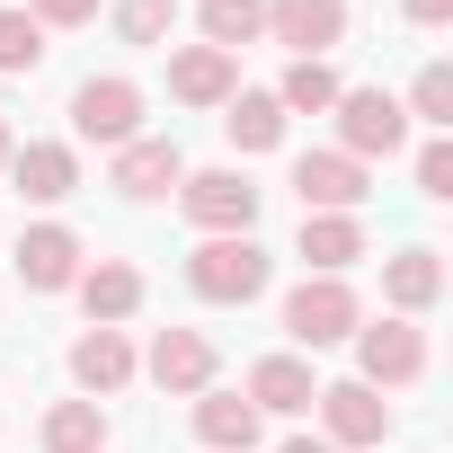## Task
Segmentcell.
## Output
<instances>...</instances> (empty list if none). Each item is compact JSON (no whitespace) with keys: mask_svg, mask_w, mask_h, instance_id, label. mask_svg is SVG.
Wrapping results in <instances>:
<instances>
[{"mask_svg":"<svg viewBox=\"0 0 453 453\" xmlns=\"http://www.w3.org/2000/svg\"><path fill=\"white\" fill-rule=\"evenodd\" d=\"M187 285H196L204 303H258V294H267V250H258L250 232H222V241H204V250L187 258Z\"/></svg>","mask_w":453,"mask_h":453,"instance_id":"6da1fadb","label":"cell"},{"mask_svg":"<svg viewBox=\"0 0 453 453\" xmlns=\"http://www.w3.org/2000/svg\"><path fill=\"white\" fill-rule=\"evenodd\" d=\"M285 329H294L303 347H338V338H356V294H347L338 276H303V285L285 294Z\"/></svg>","mask_w":453,"mask_h":453,"instance_id":"7a4b0ae2","label":"cell"},{"mask_svg":"<svg viewBox=\"0 0 453 453\" xmlns=\"http://www.w3.org/2000/svg\"><path fill=\"white\" fill-rule=\"evenodd\" d=\"M338 134H347V160H391L400 142H409V116H400V98H382V89H338Z\"/></svg>","mask_w":453,"mask_h":453,"instance_id":"3957f363","label":"cell"},{"mask_svg":"<svg viewBox=\"0 0 453 453\" xmlns=\"http://www.w3.org/2000/svg\"><path fill=\"white\" fill-rule=\"evenodd\" d=\"M178 196H187V222H204L213 241H222V232H250V222H258V187H250L241 169H204V178H187Z\"/></svg>","mask_w":453,"mask_h":453,"instance_id":"277c9868","label":"cell"},{"mask_svg":"<svg viewBox=\"0 0 453 453\" xmlns=\"http://www.w3.org/2000/svg\"><path fill=\"white\" fill-rule=\"evenodd\" d=\"M294 196H303V213H356V204H365V160H347V151H303V160H294Z\"/></svg>","mask_w":453,"mask_h":453,"instance_id":"5b68a950","label":"cell"},{"mask_svg":"<svg viewBox=\"0 0 453 453\" xmlns=\"http://www.w3.org/2000/svg\"><path fill=\"white\" fill-rule=\"evenodd\" d=\"M356 382H418L426 373V338L409 329V320H373V329H356Z\"/></svg>","mask_w":453,"mask_h":453,"instance_id":"8992f818","label":"cell"},{"mask_svg":"<svg viewBox=\"0 0 453 453\" xmlns=\"http://www.w3.org/2000/svg\"><path fill=\"white\" fill-rule=\"evenodd\" d=\"M267 27H276V45H294L303 63H320L347 36V0H267Z\"/></svg>","mask_w":453,"mask_h":453,"instance_id":"52a82bcc","label":"cell"},{"mask_svg":"<svg viewBox=\"0 0 453 453\" xmlns=\"http://www.w3.org/2000/svg\"><path fill=\"white\" fill-rule=\"evenodd\" d=\"M19 285H36V294L81 285V241L63 232V222H36V232L19 241Z\"/></svg>","mask_w":453,"mask_h":453,"instance_id":"ba28073f","label":"cell"},{"mask_svg":"<svg viewBox=\"0 0 453 453\" xmlns=\"http://www.w3.org/2000/svg\"><path fill=\"white\" fill-rule=\"evenodd\" d=\"M134 116H142V89H134V81H81V98H72V125H81L89 142H125Z\"/></svg>","mask_w":453,"mask_h":453,"instance_id":"9c48e42d","label":"cell"},{"mask_svg":"<svg viewBox=\"0 0 453 453\" xmlns=\"http://www.w3.org/2000/svg\"><path fill=\"white\" fill-rule=\"evenodd\" d=\"M320 418H329V444H382L391 435V409L373 400V382H329Z\"/></svg>","mask_w":453,"mask_h":453,"instance_id":"30bf717a","label":"cell"},{"mask_svg":"<svg viewBox=\"0 0 453 453\" xmlns=\"http://www.w3.org/2000/svg\"><path fill=\"white\" fill-rule=\"evenodd\" d=\"M151 382L160 391H204L213 382V338L204 329H160L151 338Z\"/></svg>","mask_w":453,"mask_h":453,"instance_id":"8fae6325","label":"cell"},{"mask_svg":"<svg viewBox=\"0 0 453 453\" xmlns=\"http://www.w3.org/2000/svg\"><path fill=\"white\" fill-rule=\"evenodd\" d=\"M169 89H178L187 107H222V98L241 89V63H232V54H213V45H187V54L169 63Z\"/></svg>","mask_w":453,"mask_h":453,"instance_id":"7c38bea8","label":"cell"},{"mask_svg":"<svg viewBox=\"0 0 453 453\" xmlns=\"http://www.w3.org/2000/svg\"><path fill=\"white\" fill-rule=\"evenodd\" d=\"M311 400H320V382H311L303 356H267V365H250V409L294 418V409H311Z\"/></svg>","mask_w":453,"mask_h":453,"instance_id":"4fadbf2b","label":"cell"},{"mask_svg":"<svg viewBox=\"0 0 453 453\" xmlns=\"http://www.w3.org/2000/svg\"><path fill=\"white\" fill-rule=\"evenodd\" d=\"M19 160V196L27 204H63L72 187H81V160L63 151V142H27V151H10Z\"/></svg>","mask_w":453,"mask_h":453,"instance_id":"5bb4252c","label":"cell"},{"mask_svg":"<svg viewBox=\"0 0 453 453\" xmlns=\"http://www.w3.org/2000/svg\"><path fill=\"white\" fill-rule=\"evenodd\" d=\"M196 435H204L213 453H250V444H258V409H250L241 391H204V400H196Z\"/></svg>","mask_w":453,"mask_h":453,"instance_id":"9a60e30c","label":"cell"},{"mask_svg":"<svg viewBox=\"0 0 453 453\" xmlns=\"http://www.w3.org/2000/svg\"><path fill=\"white\" fill-rule=\"evenodd\" d=\"M72 382H81V391H125V382H134V347H125L116 329H89V338L72 347Z\"/></svg>","mask_w":453,"mask_h":453,"instance_id":"2e32d148","label":"cell"},{"mask_svg":"<svg viewBox=\"0 0 453 453\" xmlns=\"http://www.w3.org/2000/svg\"><path fill=\"white\" fill-rule=\"evenodd\" d=\"M303 258H311L320 276L356 267V258H365V232H356V213H303Z\"/></svg>","mask_w":453,"mask_h":453,"instance_id":"e0dca14e","label":"cell"},{"mask_svg":"<svg viewBox=\"0 0 453 453\" xmlns=\"http://www.w3.org/2000/svg\"><path fill=\"white\" fill-rule=\"evenodd\" d=\"M222 107H232V116H222V134H232L241 151H276V142H285V107H276L267 89H232Z\"/></svg>","mask_w":453,"mask_h":453,"instance_id":"ac0fdd59","label":"cell"},{"mask_svg":"<svg viewBox=\"0 0 453 453\" xmlns=\"http://www.w3.org/2000/svg\"><path fill=\"white\" fill-rule=\"evenodd\" d=\"M187 169H178V142H125L116 151V187L125 196H169Z\"/></svg>","mask_w":453,"mask_h":453,"instance_id":"d6986e66","label":"cell"},{"mask_svg":"<svg viewBox=\"0 0 453 453\" xmlns=\"http://www.w3.org/2000/svg\"><path fill=\"white\" fill-rule=\"evenodd\" d=\"M382 294H391L400 311H426V303L444 294V267H435V250H400V258L382 267Z\"/></svg>","mask_w":453,"mask_h":453,"instance_id":"ffe728a7","label":"cell"},{"mask_svg":"<svg viewBox=\"0 0 453 453\" xmlns=\"http://www.w3.org/2000/svg\"><path fill=\"white\" fill-rule=\"evenodd\" d=\"M81 303H89V320H98V329H107V320H125V311H134V303H142V276H134V267H116V258H107V267H89V276H81Z\"/></svg>","mask_w":453,"mask_h":453,"instance_id":"44dd1931","label":"cell"},{"mask_svg":"<svg viewBox=\"0 0 453 453\" xmlns=\"http://www.w3.org/2000/svg\"><path fill=\"white\" fill-rule=\"evenodd\" d=\"M98 444H107L98 400H63V409L45 418V453H98Z\"/></svg>","mask_w":453,"mask_h":453,"instance_id":"7402d4cb","label":"cell"},{"mask_svg":"<svg viewBox=\"0 0 453 453\" xmlns=\"http://www.w3.org/2000/svg\"><path fill=\"white\" fill-rule=\"evenodd\" d=\"M258 27H267V0H204V36H213V54H241Z\"/></svg>","mask_w":453,"mask_h":453,"instance_id":"603a6c76","label":"cell"},{"mask_svg":"<svg viewBox=\"0 0 453 453\" xmlns=\"http://www.w3.org/2000/svg\"><path fill=\"white\" fill-rule=\"evenodd\" d=\"M276 107H303V116L338 107V72H329V63H294V72H285V89H276Z\"/></svg>","mask_w":453,"mask_h":453,"instance_id":"cb8c5ba5","label":"cell"},{"mask_svg":"<svg viewBox=\"0 0 453 453\" xmlns=\"http://www.w3.org/2000/svg\"><path fill=\"white\" fill-rule=\"evenodd\" d=\"M45 63V27L27 10H0V72H36Z\"/></svg>","mask_w":453,"mask_h":453,"instance_id":"d4e9b609","label":"cell"},{"mask_svg":"<svg viewBox=\"0 0 453 453\" xmlns=\"http://www.w3.org/2000/svg\"><path fill=\"white\" fill-rule=\"evenodd\" d=\"M169 19H178V0H116L125 45H160V36H169Z\"/></svg>","mask_w":453,"mask_h":453,"instance_id":"484cf974","label":"cell"},{"mask_svg":"<svg viewBox=\"0 0 453 453\" xmlns=\"http://www.w3.org/2000/svg\"><path fill=\"white\" fill-rule=\"evenodd\" d=\"M409 107H418L426 125H453V72H444V63H426V72H418V89H409Z\"/></svg>","mask_w":453,"mask_h":453,"instance_id":"4316f807","label":"cell"},{"mask_svg":"<svg viewBox=\"0 0 453 453\" xmlns=\"http://www.w3.org/2000/svg\"><path fill=\"white\" fill-rule=\"evenodd\" d=\"M418 187H426V196H435V204H444V196H453V142H444V134H435V142H426V151H418Z\"/></svg>","mask_w":453,"mask_h":453,"instance_id":"83f0119b","label":"cell"},{"mask_svg":"<svg viewBox=\"0 0 453 453\" xmlns=\"http://www.w3.org/2000/svg\"><path fill=\"white\" fill-rule=\"evenodd\" d=\"M27 19H36V27H81V19H98V0H36Z\"/></svg>","mask_w":453,"mask_h":453,"instance_id":"f1b7e54d","label":"cell"},{"mask_svg":"<svg viewBox=\"0 0 453 453\" xmlns=\"http://www.w3.org/2000/svg\"><path fill=\"white\" fill-rule=\"evenodd\" d=\"M409 19H418V27H444V19H453V0H409Z\"/></svg>","mask_w":453,"mask_h":453,"instance_id":"f546056e","label":"cell"},{"mask_svg":"<svg viewBox=\"0 0 453 453\" xmlns=\"http://www.w3.org/2000/svg\"><path fill=\"white\" fill-rule=\"evenodd\" d=\"M285 453H338V444H320V435H294V444H285Z\"/></svg>","mask_w":453,"mask_h":453,"instance_id":"4dcf8cb0","label":"cell"},{"mask_svg":"<svg viewBox=\"0 0 453 453\" xmlns=\"http://www.w3.org/2000/svg\"><path fill=\"white\" fill-rule=\"evenodd\" d=\"M0 160H10V125H0Z\"/></svg>","mask_w":453,"mask_h":453,"instance_id":"1f68e13d","label":"cell"}]
</instances>
